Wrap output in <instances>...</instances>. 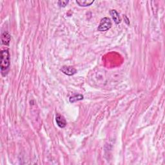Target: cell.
<instances>
[{"mask_svg": "<svg viewBox=\"0 0 165 165\" xmlns=\"http://www.w3.org/2000/svg\"><path fill=\"white\" fill-rule=\"evenodd\" d=\"M82 99H83V95H82L81 94H76L74 95V96H72L70 97V102L74 103Z\"/></svg>", "mask_w": 165, "mask_h": 165, "instance_id": "obj_8", "label": "cell"}, {"mask_svg": "<svg viewBox=\"0 0 165 165\" xmlns=\"http://www.w3.org/2000/svg\"><path fill=\"white\" fill-rule=\"evenodd\" d=\"M55 121H56L57 124L60 128H65L66 126V122L65 119L64 118L63 116L57 114V116H56V118H55Z\"/></svg>", "mask_w": 165, "mask_h": 165, "instance_id": "obj_4", "label": "cell"}, {"mask_svg": "<svg viewBox=\"0 0 165 165\" xmlns=\"http://www.w3.org/2000/svg\"><path fill=\"white\" fill-rule=\"evenodd\" d=\"M10 39H11V37H10V34L7 32H5L2 34L1 35V42L2 44H3L5 45H9Z\"/></svg>", "mask_w": 165, "mask_h": 165, "instance_id": "obj_5", "label": "cell"}, {"mask_svg": "<svg viewBox=\"0 0 165 165\" xmlns=\"http://www.w3.org/2000/svg\"><path fill=\"white\" fill-rule=\"evenodd\" d=\"M94 1H89V0H77L76 3L79 6L81 7H87L91 5Z\"/></svg>", "mask_w": 165, "mask_h": 165, "instance_id": "obj_7", "label": "cell"}, {"mask_svg": "<svg viewBox=\"0 0 165 165\" xmlns=\"http://www.w3.org/2000/svg\"><path fill=\"white\" fill-rule=\"evenodd\" d=\"M112 26V22L110 18H104L101 20L99 25L98 26V30L104 32L108 30Z\"/></svg>", "mask_w": 165, "mask_h": 165, "instance_id": "obj_2", "label": "cell"}, {"mask_svg": "<svg viewBox=\"0 0 165 165\" xmlns=\"http://www.w3.org/2000/svg\"><path fill=\"white\" fill-rule=\"evenodd\" d=\"M68 1H58V5L60 7H65L68 4Z\"/></svg>", "mask_w": 165, "mask_h": 165, "instance_id": "obj_9", "label": "cell"}, {"mask_svg": "<svg viewBox=\"0 0 165 165\" xmlns=\"http://www.w3.org/2000/svg\"><path fill=\"white\" fill-rule=\"evenodd\" d=\"M10 67V54L8 50L1 51V72L2 75L5 76Z\"/></svg>", "mask_w": 165, "mask_h": 165, "instance_id": "obj_1", "label": "cell"}, {"mask_svg": "<svg viewBox=\"0 0 165 165\" xmlns=\"http://www.w3.org/2000/svg\"><path fill=\"white\" fill-rule=\"evenodd\" d=\"M110 13V15L112 16V17L113 18L114 22H115L116 24H119L121 23V17H120V16H119V13L117 12L116 10H111Z\"/></svg>", "mask_w": 165, "mask_h": 165, "instance_id": "obj_6", "label": "cell"}, {"mask_svg": "<svg viewBox=\"0 0 165 165\" xmlns=\"http://www.w3.org/2000/svg\"><path fill=\"white\" fill-rule=\"evenodd\" d=\"M61 70H62L64 74L68 76H72L74 74H75L77 72V70L74 67L66 66H63V67L61 68Z\"/></svg>", "mask_w": 165, "mask_h": 165, "instance_id": "obj_3", "label": "cell"}]
</instances>
